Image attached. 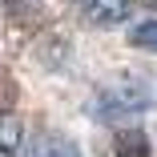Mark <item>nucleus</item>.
Segmentation results:
<instances>
[{
  "label": "nucleus",
  "instance_id": "f257e3e1",
  "mask_svg": "<svg viewBox=\"0 0 157 157\" xmlns=\"http://www.w3.org/2000/svg\"><path fill=\"white\" fill-rule=\"evenodd\" d=\"M89 113L105 125L157 113V73H121L109 85H97V93L89 97Z\"/></svg>",
  "mask_w": 157,
  "mask_h": 157
},
{
  "label": "nucleus",
  "instance_id": "f03ea898",
  "mask_svg": "<svg viewBox=\"0 0 157 157\" xmlns=\"http://www.w3.org/2000/svg\"><path fill=\"white\" fill-rule=\"evenodd\" d=\"M77 8L89 24L97 28H113L129 20V0H77Z\"/></svg>",
  "mask_w": 157,
  "mask_h": 157
},
{
  "label": "nucleus",
  "instance_id": "7ed1b4c3",
  "mask_svg": "<svg viewBox=\"0 0 157 157\" xmlns=\"http://www.w3.org/2000/svg\"><path fill=\"white\" fill-rule=\"evenodd\" d=\"M28 149V133H24V121L16 113H0V157H24Z\"/></svg>",
  "mask_w": 157,
  "mask_h": 157
},
{
  "label": "nucleus",
  "instance_id": "20e7f679",
  "mask_svg": "<svg viewBox=\"0 0 157 157\" xmlns=\"http://www.w3.org/2000/svg\"><path fill=\"white\" fill-rule=\"evenodd\" d=\"M113 157H153L145 129H117L113 133Z\"/></svg>",
  "mask_w": 157,
  "mask_h": 157
},
{
  "label": "nucleus",
  "instance_id": "39448f33",
  "mask_svg": "<svg viewBox=\"0 0 157 157\" xmlns=\"http://www.w3.org/2000/svg\"><path fill=\"white\" fill-rule=\"evenodd\" d=\"M129 44L141 48V52H153V56H157V16L137 20V24L129 28Z\"/></svg>",
  "mask_w": 157,
  "mask_h": 157
},
{
  "label": "nucleus",
  "instance_id": "423d86ee",
  "mask_svg": "<svg viewBox=\"0 0 157 157\" xmlns=\"http://www.w3.org/2000/svg\"><path fill=\"white\" fill-rule=\"evenodd\" d=\"M36 149H40V157H85V153H81L65 133H44Z\"/></svg>",
  "mask_w": 157,
  "mask_h": 157
},
{
  "label": "nucleus",
  "instance_id": "0eeeda50",
  "mask_svg": "<svg viewBox=\"0 0 157 157\" xmlns=\"http://www.w3.org/2000/svg\"><path fill=\"white\" fill-rule=\"evenodd\" d=\"M4 4H8L12 16H28V12H33V0H4Z\"/></svg>",
  "mask_w": 157,
  "mask_h": 157
},
{
  "label": "nucleus",
  "instance_id": "6e6552de",
  "mask_svg": "<svg viewBox=\"0 0 157 157\" xmlns=\"http://www.w3.org/2000/svg\"><path fill=\"white\" fill-rule=\"evenodd\" d=\"M145 4H153V8H157V0H145Z\"/></svg>",
  "mask_w": 157,
  "mask_h": 157
}]
</instances>
